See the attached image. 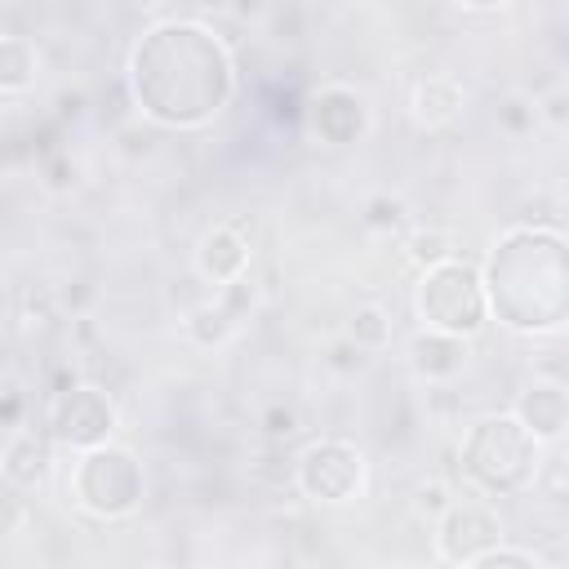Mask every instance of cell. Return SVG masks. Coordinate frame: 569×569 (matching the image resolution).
Here are the masks:
<instances>
[{
	"label": "cell",
	"instance_id": "2",
	"mask_svg": "<svg viewBox=\"0 0 569 569\" xmlns=\"http://www.w3.org/2000/svg\"><path fill=\"white\" fill-rule=\"evenodd\" d=\"M480 284L489 302V320L511 333L547 338L569 320V249L556 222H516L507 227L485 262Z\"/></svg>",
	"mask_w": 569,
	"mask_h": 569
},
{
	"label": "cell",
	"instance_id": "17",
	"mask_svg": "<svg viewBox=\"0 0 569 569\" xmlns=\"http://www.w3.org/2000/svg\"><path fill=\"white\" fill-rule=\"evenodd\" d=\"M356 347H365L369 356L373 351H387L391 347V338H396V320H391V311L387 307H378V302H365V307H356L351 311V320H347V329H342Z\"/></svg>",
	"mask_w": 569,
	"mask_h": 569
},
{
	"label": "cell",
	"instance_id": "28",
	"mask_svg": "<svg viewBox=\"0 0 569 569\" xmlns=\"http://www.w3.org/2000/svg\"><path fill=\"white\" fill-rule=\"evenodd\" d=\"M89 298H93V284H89V280H67V284L58 289V307L71 311V316H80V311L89 307Z\"/></svg>",
	"mask_w": 569,
	"mask_h": 569
},
{
	"label": "cell",
	"instance_id": "12",
	"mask_svg": "<svg viewBox=\"0 0 569 569\" xmlns=\"http://www.w3.org/2000/svg\"><path fill=\"white\" fill-rule=\"evenodd\" d=\"M53 458H58V445L49 440L44 427H18L0 449V476L13 489H40L53 471Z\"/></svg>",
	"mask_w": 569,
	"mask_h": 569
},
{
	"label": "cell",
	"instance_id": "30",
	"mask_svg": "<svg viewBox=\"0 0 569 569\" xmlns=\"http://www.w3.org/2000/svg\"><path fill=\"white\" fill-rule=\"evenodd\" d=\"M80 111H84V93H62V98H58V116H62V120H67V116L76 120Z\"/></svg>",
	"mask_w": 569,
	"mask_h": 569
},
{
	"label": "cell",
	"instance_id": "13",
	"mask_svg": "<svg viewBox=\"0 0 569 569\" xmlns=\"http://www.w3.org/2000/svg\"><path fill=\"white\" fill-rule=\"evenodd\" d=\"M467 360H471V338L440 333V329H418L409 338V369L431 387L453 382L467 369Z\"/></svg>",
	"mask_w": 569,
	"mask_h": 569
},
{
	"label": "cell",
	"instance_id": "18",
	"mask_svg": "<svg viewBox=\"0 0 569 569\" xmlns=\"http://www.w3.org/2000/svg\"><path fill=\"white\" fill-rule=\"evenodd\" d=\"M493 124H498V133H502V138L525 142V138L538 129V107H533V93H525V89L502 93V98L493 102Z\"/></svg>",
	"mask_w": 569,
	"mask_h": 569
},
{
	"label": "cell",
	"instance_id": "15",
	"mask_svg": "<svg viewBox=\"0 0 569 569\" xmlns=\"http://www.w3.org/2000/svg\"><path fill=\"white\" fill-rule=\"evenodd\" d=\"M40 76V49L27 36H0V98H18Z\"/></svg>",
	"mask_w": 569,
	"mask_h": 569
},
{
	"label": "cell",
	"instance_id": "16",
	"mask_svg": "<svg viewBox=\"0 0 569 569\" xmlns=\"http://www.w3.org/2000/svg\"><path fill=\"white\" fill-rule=\"evenodd\" d=\"M182 333H187L200 351H213V347H222V342L236 333V316H231L218 298H204V302H196V307L182 316Z\"/></svg>",
	"mask_w": 569,
	"mask_h": 569
},
{
	"label": "cell",
	"instance_id": "22",
	"mask_svg": "<svg viewBox=\"0 0 569 569\" xmlns=\"http://www.w3.org/2000/svg\"><path fill=\"white\" fill-rule=\"evenodd\" d=\"M258 431H262L271 445H284V440H293V436L302 431V413H298L289 400H271V405L258 409Z\"/></svg>",
	"mask_w": 569,
	"mask_h": 569
},
{
	"label": "cell",
	"instance_id": "20",
	"mask_svg": "<svg viewBox=\"0 0 569 569\" xmlns=\"http://www.w3.org/2000/svg\"><path fill=\"white\" fill-rule=\"evenodd\" d=\"M467 569H542V556L529 551V547H516V542L498 538V542L480 547V551L467 560Z\"/></svg>",
	"mask_w": 569,
	"mask_h": 569
},
{
	"label": "cell",
	"instance_id": "10",
	"mask_svg": "<svg viewBox=\"0 0 569 569\" xmlns=\"http://www.w3.org/2000/svg\"><path fill=\"white\" fill-rule=\"evenodd\" d=\"M249 258H253V249H249L244 231L236 222H218L196 244V276L209 289H222V284H231V280H240L249 271Z\"/></svg>",
	"mask_w": 569,
	"mask_h": 569
},
{
	"label": "cell",
	"instance_id": "5",
	"mask_svg": "<svg viewBox=\"0 0 569 569\" xmlns=\"http://www.w3.org/2000/svg\"><path fill=\"white\" fill-rule=\"evenodd\" d=\"M413 311H418L422 329L476 338V333L489 325V302H485L480 267L467 262L462 253H449V258H440V262L418 267Z\"/></svg>",
	"mask_w": 569,
	"mask_h": 569
},
{
	"label": "cell",
	"instance_id": "21",
	"mask_svg": "<svg viewBox=\"0 0 569 569\" xmlns=\"http://www.w3.org/2000/svg\"><path fill=\"white\" fill-rule=\"evenodd\" d=\"M405 253H409L418 267H427V262H440V258L458 253V240H453V231H445V227H418V231H409Z\"/></svg>",
	"mask_w": 569,
	"mask_h": 569
},
{
	"label": "cell",
	"instance_id": "9",
	"mask_svg": "<svg viewBox=\"0 0 569 569\" xmlns=\"http://www.w3.org/2000/svg\"><path fill=\"white\" fill-rule=\"evenodd\" d=\"M431 525H436V533H431V538H436V560L462 565V569H467V560H471L480 547L507 538V533H502V516H498V507H493L485 493L453 498Z\"/></svg>",
	"mask_w": 569,
	"mask_h": 569
},
{
	"label": "cell",
	"instance_id": "6",
	"mask_svg": "<svg viewBox=\"0 0 569 569\" xmlns=\"http://www.w3.org/2000/svg\"><path fill=\"white\" fill-rule=\"evenodd\" d=\"M293 489L320 507L360 502L369 489V458L347 436H316L293 458Z\"/></svg>",
	"mask_w": 569,
	"mask_h": 569
},
{
	"label": "cell",
	"instance_id": "14",
	"mask_svg": "<svg viewBox=\"0 0 569 569\" xmlns=\"http://www.w3.org/2000/svg\"><path fill=\"white\" fill-rule=\"evenodd\" d=\"M462 111H467V89H462L458 76L436 71V76L413 80V89H409V116L418 120V129H449V124L462 120Z\"/></svg>",
	"mask_w": 569,
	"mask_h": 569
},
{
	"label": "cell",
	"instance_id": "19",
	"mask_svg": "<svg viewBox=\"0 0 569 569\" xmlns=\"http://www.w3.org/2000/svg\"><path fill=\"white\" fill-rule=\"evenodd\" d=\"M360 222H365L369 231H382V236L405 231V222H409V204H405V196L373 191V196L360 204Z\"/></svg>",
	"mask_w": 569,
	"mask_h": 569
},
{
	"label": "cell",
	"instance_id": "25",
	"mask_svg": "<svg viewBox=\"0 0 569 569\" xmlns=\"http://www.w3.org/2000/svg\"><path fill=\"white\" fill-rule=\"evenodd\" d=\"M533 107H538V124H547V129H556V133L569 129V93H565L560 84L547 89L542 98H533Z\"/></svg>",
	"mask_w": 569,
	"mask_h": 569
},
{
	"label": "cell",
	"instance_id": "3",
	"mask_svg": "<svg viewBox=\"0 0 569 569\" xmlns=\"http://www.w3.org/2000/svg\"><path fill=\"white\" fill-rule=\"evenodd\" d=\"M547 462V445L507 409V413H485L467 422L458 436V471L471 485V493L485 498H520L538 489Z\"/></svg>",
	"mask_w": 569,
	"mask_h": 569
},
{
	"label": "cell",
	"instance_id": "7",
	"mask_svg": "<svg viewBox=\"0 0 569 569\" xmlns=\"http://www.w3.org/2000/svg\"><path fill=\"white\" fill-rule=\"evenodd\" d=\"M116 427H120V409L107 396V387H93V382H71V387L53 391L49 413H44L49 440L58 449H67V453H80L89 445L116 440Z\"/></svg>",
	"mask_w": 569,
	"mask_h": 569
},
{
	"label": "cell",
	"instance_id": "26",
	"mask_svg": "<svg viewBox=\"0 0 569 569\" xmlns=\"http://www.w3.org/2000/svg\"><path fill=\"white\" fill-rule=\"evenodd\" d=\"M449 502H453V493H449V485H445V480H422V485L413 489V511H418V516H427V520H436Z\"/></svg>",
	"mask_w": 569,
	"mask_h": 569
},
{
	"label": "cell",
	"instance_id": "24",
	"mask_svg": "<svg viewBox=\"0 0 569 569\" xmlns=\"http://www.w3.org/2000/svg\"><path fill=\"white\" fill-rule=\"evenodd\" d=\"M325 365H329L338 378H356V373L369 365V351H365V347H356V342L342 333V338H333V342L325 347Z\"/></svg>",
	"mask_w": 569,
	"mask_h": 569
},
{
	"label": "cell",
	"instance_id": "1",
	"mask_svg": "<svg viewBox=\"0 0 569 569\" xmlns=\"http://www.w3.org/2000/svg\"><path fill=\"white\" fill-rule=\"evenodd\" d=\"M124 84L142 120L156 129H204L236 98V58L227 40L196 18L151 22L124 62Z\"/></svg>",
	"mask_w": 569,
	"mask_h": 569
},
{
	"label": "cell",
	"instance_id": "4",
	"mask_svg": "<svg viewBox=\"0 0 569 569\" xmlns=\"http://www.w3.org/2000/svg\"><path fill=\"white\" fill-rule=\"evenodd\" d=\"M67 493L93 520H124L147 498V471H142L133 449L102 440V445H89L71 458Z\"/></svg>",
	"mask_w": 569,
	"mask_h": 569
},
{
	"label": "cell",
	"instance_id": "31",
	"mask_svg": "<svg viewBox=\"0 0 569 569\" xmlns=\"http://www.w3.org/2000/svg\"><path fill=\"white\" fill-rule=\"evenodd\" d=\"M236 13H240V18H244V13L253 18V13H258V0H236Z\"/></svg>",
	"mask_w": 569,
	"mask_h": 569
},
{
	"label": "cell",
	"instance_id": "27",
	"mask_svg": "<svg viewBox=\"0 0 569 569\" xmlns=\"http://www.w3.org/2000/svg\"><path fill=\"white\" fill-rule=\"evenodd\" d=\"M27 427V391L18 382L0 387V431H18Z\"/></svg>",
	"mask_w": 569,
	"mask_h": 569
},
{
	"label": "cell",
	"instance_id": "23",
	"mask_svg": "<svg viewBox=\"0 0 569 569\" xmlns=\"http://www.w3.org/2000/svg\"><path fill=\"white\" fill-rule=\"evenodd\" d=\"M40 182H44V191L67 196V191H76V187H80V164H76L67 151H53V156H44V160H40Z\"/></svg>",
	"mask_w": 569,
	"mask_h": 569
},
{
	"label": "cell",
	"instance_id": "29",
	"mask_svg": "<svg viewBox=\"0 0 569 569\" xmlns=\"http://www.w3.org/2000/svg\"><path fill=\"white\" fill-rule=\"evenodd\" d=\"M453 9H462V13H489V9H502V4H511V0H449Z\"/></svg>",
	"mask_w": 569,
	"mask_h": 569
},
{
	"label": "cell",
	"instance_id": "11",
	"mask_svg": "<svg viewBox=\"0 0 569 569\" xmlns=\"http://www.w3.org/2000/svg\"><path fill=\"white\" fill-rule=\"evenodd\" d=\"M511 413H516L547 449H556V445L565 440V427H569V391H565L560 378H533V382L516 396Z\"/></svg>",
	"mask_w": 569,
	"mask_h": 569
},
{
	"label": "cell",
	"instance_id": "8",
	"mask_svg": "<svg viewBox=\"0 0 569 569\" xmlns=\"http://www.w3.org/2000/svg\"><path fill=\"white\" fill-rule=\"evenodd\" d=\"M302 120H307V133L320 142V147H356L369 138L373 129V107L369 98L356 89V84H342V80H329L320 89H311L307 107H302Z\"/></svg>",
	"mask_w": 569,
	"mask_h": 569
}]
</instances>
